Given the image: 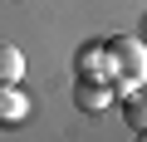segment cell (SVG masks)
<instances>
[{"instance_id":"obj_1","label":"cell","mask_w":147,"mask_h":142,"mask_svg":"<svg viewBox=\"0 0 147 142\" xmlns=\"http://www.w3.org/2000/svg\"><path fill=\"white\" fill-rule=\"evenodd\" d=\"M108 59H113V74L123 79V88H137V83H142L147 54H142V44H137L132 34H118V39H108Z\"/></svg>"},{"instance_id":"obj_2","label":"cell","mask_w":147,"mask_h":142,"mask_svg":"<svg viewBox=\"0 0 147 142\" xmlns=\"http://www.w3.org/2000/svg\"><path fill=\"white\" fill-rule=\"evenodd\" d=\"M74 103H79V113H103V108H108V83L79 74V83H74Z\"/></svg>"},{"instance_id":"obj_3","label":"cell","mask_w":147,"mask_h":142,"mask_svg":"<svg viewBox=\"0 0 147 142\" xmlns=\"http://www.w3.org/2000/svg\"><path fill=\"white\" fill-rule=\"evenodd\" d=\"M30 118V98L20 93V83H0V122H25Z\"/></svg>"},{"instance_id":"obj_4","label":"cell","mask_w":147,"mask_h":142,"mask_svg":"<svg viewBox=\"0 0 147 142\" xmlns=\"http://www.w3.org/2000/svg\"><path fill=\"white\" fill-rule=\"evenodd\" d=\"M25 79V54L15 44H0V83H20Z\"/></svg>"},{"instance_id":"obj_5","label":"cell","mask_w":147,"mask_h":142,"mask_svg":"<svg viewBox=\"0 0 147 142\" xmlns=\"http://www.w3.org/2000/svg\"><path fill=\"white\" fill-rule=\"evenodd\" d=\"M123 118H127L132 132H142V122H147V118H142V98H123Z\"/></svg>"}]
</instances>
